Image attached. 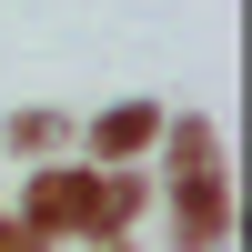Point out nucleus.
Segmentation results:
<instances>
[{
    "label": "nucleus",
    "mask_w": 252,
    "mask_h": 252,
    "mask_svg": "<svg viewBox=\"0 0 252 252\" xmlns=\"http://www.w3.org/2000/svg\"><path fill=\"white\" fill-rule=\"evenodd\" d=\"M91 252H131V242H121V232H111V242H91Z\"/></svg>",
    "instance_id": "obj_7"
},
{
    "label": "nucleus",
    "mask_w": 252,
    "mask_h": 252,
    "mask_svg": "<svg viewBox=\"0 0 252 252\" xmlns=\"http://www.w3.org/2000/svg\"><path fill=\"white\" fill-rule=\"evenodd\" d=\"M0 252H51V232H40V222H10V212H0Z\"/></svg>",
    "instance_id": "obj_6"
},
{
    "label": "nucleus",
    "mask_w": 252,
    "mask_h": 252,
    "mask_svg": "<svg viewBox=\"0 0 252 252\" xmlns=\"http://www.w3.org/2000/svg\"><path fill=\"white\" fill-rule=\"evenodd\" d=\"M152 141L172 152V172H212V161H222V121H212V111H182V121L161 111V131H152Z\"/></svg>",
    "instance_id": "obj_4"
},
{
    "label": "nucleus",
    "mask_w": 252,
    "mask_h": 252,
    "mask_svg": "<svg viewBox=\"0 0 252 252\" xmlns=\"http://www.w3.org/2000/svg\"><path fill=\"white\" fill-rule=\"evenodd\" d=\"M61 141H71L61 111H10V152H61Z\"/></svg>",
    "instance_id": "obj_5"
},
{
    "label": "nucleus",
    "mask_w": 252,
    "mask_h": 252,
    "mask_svg": "<svg viewBox=\"0 0 252 252\" xmlns=\"http://www.w3.org/2000/svg\"><path fill=\"white\" fill-rule=\"evenodd\" d=\"M20 222H40V232H91V161H51V172H31V192H20Z\"/></svg>",
    "instance_id": "obj_2"
},
{
    "label": "nucleus",
    "mask_w": 252,
    "mask_h": 252,
    "mask_svg": "<svg viewBox=\"0 0 252 252\" xmlns=\"http://www.w3.org/2000/svg\"><path fill=\"white\" fill-rule=\"evenodd\" d=\"M152 131H161V101H111V111L81 131V152H91V161H141Z\"/></svg>",
    "instance_id": "obj_3"
},
{
    "label": "nucleus",
    "mask_w": 252,
    "mask_h": 252,
    "mask_svg": "<svg viewBox=\"0 0 252 252\" xmlns=\"http://www.w3.org/2000/svg\"><path fill=\"white\" fill-rule=\"evenodd\" d=\"M172 242L182 252H222L232 242V172H172Z\"/></svg>",
    "instance_id": "obj_1"
}]
</instances>
